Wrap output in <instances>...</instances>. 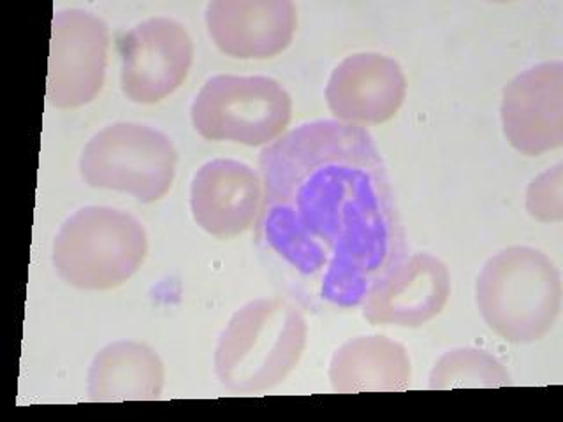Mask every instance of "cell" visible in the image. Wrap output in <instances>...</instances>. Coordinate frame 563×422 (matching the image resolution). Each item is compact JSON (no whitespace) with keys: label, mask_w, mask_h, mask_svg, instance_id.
<instances>
[{"label":"cell","mask_w":563,"mask_h":422,"mask_svg":"<svg viewBox=\"0 0 563 422\" xmlns=\"http://www.w3.org/2000/svg\"><path fill=\"white\" fill-rule=\"evenodd\" d=\"M87 378L92 401H150L163 395L166 371L148 345L122 340L97 352Z\"/></svg>","instance_id":"9a60e30c"},{"label":"cell","mask_w":563,"mask_h":422,"mask_svg":"<svg viewBox=\"0 0 563 422\" xmlns=\"http://www.w3.org/2000/svg\"><path fill=\"white\" fill-rule=\"evenodd\" d=\"M176 164L178 152L164 132L145 123L117 122L85 145L79 173L93 189L129 193L148 204L169 192Z\"/></svg>","instance_id":"5b68a950"},{"label":"cell","mask_w":563,"mask_h":422,"mask_svg":"<svg viewBox=\"0 0 563 422\" xmlns=\"http://www.w3.org/2000/svg\"><path fill=\"white\" fill-rule=\"evenodd\" d=\"M123 96L137 104H157L189 76L194 43L181 23L150 18L132 26L120 44Z\"/></svg>","instance_id":"ba28073f"},{"label":"cell","mask_w":563,"mask_h":422,"mask_svg":"<svg viewBox=\"0 0 563 422\" xmlns=\"http://www.w3.org/2000/svg\"><path fill=\"white\" fill-rule=\"evenodd\" d=\"M475 301L493 333L533 343L553 330L562 308V278L553 260L532 246H509L484 264Z\"/></svg>","instance_id":"3957f363"},{"label":"cell","mask_w":563,"mask_h":422,"mask_svg":"<svg viewBox=\"0 0 563 422\" xmlns=\"http://www.w3.org/2000/svg\"><path fill=\"white\" fill-rule=\"evenodd\" d=\"M501 127L512 148L539 157L563 145V64L544 62L516 76L501 99Z\"/></svg>","instance_id":"9c48e42d"},{"label":"cell","mask_w":563,"mask_h":422,"mask_svg":"<svg viewBox=\"0 0 563 422\" xmlns=\"http://www.w3.org/2000/svg\"><path fill=\"white\" fill-rule=\"evenodd\" d=\"M290 116L289 92L268 76H213L190 106L199 136L245 146L273 143L286 131Z\"/></svg>","instance_id":"8992f818"},{"label":"cell","mask_w":563,"mask_h":422,"mask_svg":"<svg viewBox=\"0 0 563 422\" xmlns=\"http://www.w3.org/2000/svg\"><path fill=\"white\" fill-rule=\"evenodd\" d=\"M507 386H510V377L506 366L488 352L472 347L445 352L431 369L428 380V387L433 391L463 387L497 389Z\"/></svg>","instance_id":"2e32d148"},{"label":"cell","mask_w":563,"mask_h":422,"mask_svg":"<svg viewBox=\"0 0 563 422\" xmlns=\"http://www.w3.org/2000/svg\"><path fill=\"white\" fill-rule=\"evenodd\" d=\"M110 34L101 18L84 9H62L53 16L46 97L55 108L73 110L102 90Z\"/></svg>","instance_id":"52a82bcc"},{"label":"cell","mask_w":563,"mask_h":422,"mask_svg":"<svg viewBox=\"0 0 563 422\" xmlns=\"http://www.w3.org/2000/svg\"><path fill=\"white\" fill-rule=\"evenodd\" d=\"M257 237L317 303L356 308L405 259V233L374 137L317 120L261 152Z\"/></svg>","instance_id":"6da1fadb"},{"label":"cell","mask_w":563,"mask_h":422,"mask_svg":"<svg viewBox=\"0 0 563 422\" xmlns=\"http://www.w3.org/2000/svg\"><path fill=\"white\" fill-rule=\"evenodd\" d=\"M410 380L409 352L380 334L349 340L331 357L330 382L339 395L400 392L409 389Z\"/></svg>","instance_id":"5bb4252c"},{"label":"cell","mask_w":563,"mask_h":422,"mask_svg":"<svg viewBox=\"0 0 563 422\" xmlns=\"http://www.w3.org/2000/svg\"><path fill=\"white\" fill-rule=\"evenodd\" d=\"M263 196L260 173L231 158H216L194 175L190 210L202 231L228 240L254 225L263 207Z\"/></svg>","instance_id":"4fadbf2b"},{"label":"cell","mask_w":563,"mask_h":422,"mask_svg":"<svg viewBox=\"0 0 563 422\" xmlns=\"http://www.w3.org/2000/svg\"><path fill=\"white\" fill-rule=\"evenodd\" d=\"M407 97V78L395 58L356 53L340 62L325 85V102L339 122L378 125L391 120Z\"/></svg>","instance_id":"30bf717a"},{"label":"cell","mask_w":563,"mask_h":422,"mask_svg":"<svg viewBox=\"0 0 563 422\" xmlns=\"http://www.w3.org/2000/svg\"><path fill=\"white\" fill-rule=\"evenodd\" d=\"M451 296L448 266L435 255L413 254L366 295L363 316L372 325L421 327L444 310Z\"/></svg>","instance_id":"7c38bea8"},{"label":"cell","mask_w":563,"mask_h":422,"mask_svg":"<svg viewBox=\"0 0 563 422\" xmlns=\"http://www.w3.org/2000/svg\"><path fill=\"white\" fill-rule=\"evenodd\" d=\"M148 252L145 227L128 211L85 207L53 240V268L67 286L110 290L140 271Z\"/></svg>","instance_id":"277c9868"},{"label":"cell","mask_w":563,"mask_h":422,"mask_svg":"<svg viewBox=\"0 0 563 422\" xmlns=\"http://www.w3.org/2000/svg\"><path fill=\"white\" fill-rule=\"evenodd\" d=\"M220 52L240 60H266L289 48L298 26L290 0H213L205 14Z\"/></svg>","instance_id":"8fae6325"},{"label":"cell","mask_w":563,"mask_h":422,"mask_svg":"<svg viewBox=\"0 0 563 422\" xmlns=\"http://www.w3.org/2000/svg\"><path fill=\"white\" fill-rule=\"evenodd\" d=\"M308 325L295 303L254 299L240 308L217 343L216 375L238 395H257L280 386L307 347Z\"/></svg>","instance_id":"7a4b0ae2"},{"label":"cell","mask_w":563,"mask_h":422,"mask_svg":"<svg viewBox=\"0 0 563 422\" xmlns=\"http://www.w3.org/2000/svg\"><path fill=\"white\" fill-rule=\"evenodd\" d=\"M528 215L537 222H562L563 219V167H551L537 176L527 190Z\"/></svg>","instance_id":"e0dca14e"}]
</instances>
